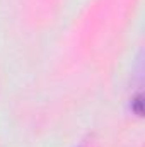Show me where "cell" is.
Segmentation results:
<instances>
[{"mask_svg":"<svg viewBox=\"0 0 145 147\" xmlns=\"http://www.w3.org/2000/svg\"><path fill=\"white\" fill-rule=\"evenodd\" d=\"M133 110H135V113L137 115H142L144 113V110H142V105H144V101H142V96H137L135 99H133Z\"/></svg>","mask_w":145,"mask_h":147,"instance_id":"cell-1","label":"cell"}]
</instances>
